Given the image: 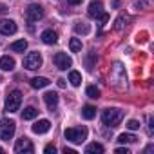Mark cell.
Masks as SVG:
<instances>
[{"mask_svg":"<svg viewBox=\"0 0 154 154\" xmlns=\"http://www.w3.org/2000/svg\"><path fill=\"white\" fill-rule=\"evenodd\" d=\"M122 120H123V111L122 109H105L102 112V122L107 127H118Z\"/></svg>","mask_w":154,"mask_h":154,"instance_id":"6da1fadb","label":"cell"},{"mask_svg":"<svg viewBox=\"0 0 154 154\" xmlns=\"http://www.w3.org/2000/svg\"><path fill=\"white\" fill-rule=\"evenodd\" d=\"M63 136L71 143H84L87 140V129L85 127H71V129H65Z\"/></svg>","mask_w":154,"mask_h":154,"instance_id":"7a4b0ae2","label":"cell"},{"mask_svg":"<svg viewBox=\"0 0 154 154\" xmlns=\"http://www.w3.org/2000/svg\"><path fill=\"white\" fill-rule=\"evenodd\" d=\"M15 129H17V123L9 118H2L0 120V140L4 141H9L13 136H15Z\"/></svg>","mask_w":154,"mask_h":154,"instance_id":"3957f363","label":"cell"},{"mask_svg":"<svg viewBox=\"0 0 154 154\" xmlns=\"http://www.w3.org/2000/svg\"><path fill=\"white\" fill-rule=\"evenodd\" d=\"M20 103H22V93L20 91H11L6 98V111L17 112L20 109Z\"/></svg>","mask_w":154,"mask_h":154,"instance_id":"277c9868","label":"cell"},{"mask_svg":"<svg viewBox=\"0 0 154 154\" xmlns=\"http://www.w3.org/2000/svg\"><path fill=\"white\" fill-rule=\"evenodd\" d=\"M24 67H26V69H29V71L40 69V67H42V54H40L38 51L29 53V54L24 58Z\"/></svg>","mask_w":154,"mask_h":154,"instance_id":"5b68a950","label":"cell"},{"mask_svg":"<svg viewBox=\"0 0 154 154\" xmlns=\"http://www.w3.org/2000/svg\"><path fill=\"white\" fill-rule=\"evenodd\" d=\"M26 18L27 22H38L44 18V8L38 6V4H31L27 9H26Z\"/></svg>","mask_w":154,"mask_h":154,"instance_id":"8992f818","label":"cell"},{"mask_svg":"<svg viewBox=\"0 0 154 154\" xmlns=\"http://www.w3.org/2000/svg\"><path fill=\"white\" fill-rule=\"evenodd\" d=\"M15 152L17 154H33L35 152V145L31 143V140L27 138H20L15 145Z\"/></svg>","mask_w":154,"mask_h":154,"instance_id":"52a82bcc","label":"cell"},{"mask_svg":"<svg viewBox=\"0 0 154 154\" xmlns=\"http://www.w3.org/2000/svg\"><path fill=\"white\" fill-rule=\"evenodd\" d=\"M53 62H54V65H56L60 71H67V69L72 65V60H71L65 53H56L54 58H53Z\"/></svg>","mask_w":154,"mask_h":154,"instance_id":"ba28073f","label":"cell"},{"mask_svg":"<svg viewBox=\"0 0 154 154\" xmlns=\"http://www.w3.org/2000/svg\"><path fill=\"white\" fill-rule=\"evenodd\" d=\"M17 24H15V20H11V18H4V20H0V35H6V36H9V35H15L17 33Z\"/></svg>","mask_w":154,"mask_h":154,"instance_id":"9c48e42d","label":"cell"},{"mask_svg":"<svg viewBox=\"0 0 154 154\" xmlns=\"http://www.w3.org/2000/svg\"><path fill=\"white\" fill-rule=\"evenodd\" d=\"M87 13H89L91 18H96V20H98V18L103 15V4L100 2V0H93V2L89 4V11H87Z\"/></svg>","mask_w":154,"mask_h":154,"instance_id":"30bf717a","label":"cell"},{"mask_svg":"<svg viewBox=\"0 0 154 154\" xmlns=\"http://www.w3.org/2000/svg\"><path fill=\"white\" fill-rule=\"evenodd\" d=\"M44 102H45V105H47L49 111H54L56 105H58V94L54 91H49V93L44 94Z\"/></svg>","mask_w":154,"mask_h":154,"instance_id":"8fae6325","label":"cell"},{"mask_svg":"<svg viewBox=\"0 0 154 154\" xmlns=\"http://www.w3.org/2000/svg\"><path fill=\"white\" fill-rule=\"evenodd\" d=\"M42 42L44 44H47V45H53V44H56L58 42V35L53 31V29H45L44 33H42Z\"/></svg>","mask_w":154,"mask_h":154,"instance_id":"7c38bea8","label":"cell"},{"mask_svg":"<svg viewBox=\"0 0 154 154\" xmlns=\"http://www.w3.org/2000/svg\"><path fill=\"white\" fill-rule=\"evenodd\" d=\"M49 129H51L49 120H38V122L33 125V132H35V134H45Z\"/></svg>","mask_w":154,"mask_h":154,"instance_id":"4fadbf2b","label":"cell"},{"mask_svg":"<svg viewBox=\"0 0 154 154\" xmlns=\"http://www.w3.org/2000/svg\"><path fill=\"white\" fill-rule=\"evenodd\" d=\"M0 69H2V71H13L15 69V58L9 56V54L2 56V58H0Z\"/></svg>","mask_w":154,"mask_h":154,"instance_id":"5bb4252c","label":"cell"},{"mask_svg":"<svg viewBox=\"0 0 154 154\" xmlns=\"http://www.w3.org/2000/svg\"><path fill=\"white\" fill-rule=\"evenodd\" d=\"M47 85H49V80L44 78V76H35V78L31 80V87L33 89H44Z\"/></svg>","mask_w":154,"mask_h":154,"instance_id":"9a60e30c","label":"cell"},{"mask_svg":"<svg viewBox=\"0 0 154 154\" xmlns=\"http://www.w3.org/2000/svg\"><path fill=\"white\" fill-rule=\"evenodd\" d=\"M9 49L15 51V53H24V51L27 49V42H26V40H17V42H13V44L9 45Z\"/></svg>","mask_w":154,"mask_h":154,"instance_id":"2e32d148","label":"cell"},{"mask_svg":"<svg viewBox=\"0 0 154 154\" xmlns=\"http://www.w3.org/2000/svg\"><path fill=\"white\" fill-rule=\"evenodd\" d=\"M96 116V107H93V105H85L84 109H82V118H85V120H93Z\"/></svg>","mask_w":154,"mask_h":154,"instance_id":"e0dca14e","label":"cell"},{"mask_svg":"<svg viewBox=\"0 0 154 154\" xmlns=\"http://www.w3.org/2000/svg\"><path fill=\"white\" fill-rule=\"evenodd\" d=\"M85 152L87 154H102L103 152V145H100V143H89L87 147H85Z\"/></svg>","mask_w":154,"mask_h":154,"instance_id":"ac0fdd59","label":"cell"},{"mask_svg":"<svg viewBox=\"0 0 154 154\" xmlns=\"http://www.w3.org/2000/svg\"><path fill=\"white\" fill-rule=\"evenodd\" d=\"M69 82H71L74 87H78V85L82 84V74H80L78 71H71V72H69Z\"/></svg>","mask_w":154,"mask_h":154,"instance_id":"d6986e66","label":"cell"},{"mask_svg":"<svg viewBox=\"0 0 154 154\" xmlns=\"http://www.w3.org/2000/svg\"><path fill=\"white\" fill-rule=\"evenodd\" d=\"M38 116V111L35 109V107H26L24 111H22V118L24 120H33V118H36Z\"/></svg>","mask_w":154,"mask_h":154,"instance_id":"ffe728a7","label":"cell"},{"mask_svg":"<svg viewBox=\"0 0 154 154\" xmlns=\"http://www.w3.org/2000/svg\"><path fill=\"white\" fill-rule=\"evenodd\" d=\"M118 141H120V143H136L138 138H136L134 134H125V132H123V134L118 136Z\"/></svg>","mask_w":154,"mask_h":154,"instance_id":"44dd1931","label":"cell"},{"mask_svg":"<svg viewBox=\"0 0 154 154\" xmlns=\"http://www.w3.org/2000/svg\"><path fill=\"white\" fill-rule=\"evenodd\" d=\"M74 31L78 33V35H89L91 33V27L87 24H84V22H78V24L74 26Z\"/></svg>","mask_w":154,"mask_h":154,"instance_id":"7402d4cb","label":"cell"},{"mask_svg":"<svg viewBox=\"0 0 154 154\" xmlns=\"http://www.w3.org/2000/svg\"><path fill=\"white\" fill-rule=\"evenodd\" d=\"M69 47H71L72 53H80V51H82V40H80V38H71Z\"/></svg>","mask_w":154,"mask_h":154,"instance_id":"603a6c76","label":"cell"},{"mask_svg":"<svg viewBox=\"0 0 154 154\" xmlns=\"http://www.w3.org/2000/svg\"><path fill=\"white\" fill-rule=\"evenodd\" d=\"M87 96H89V98H94V100L100 98V89L94 87V85H89V87H87Z\"/></svg>","mask_w":154,"mask_h":154,"instance_id":"cb8c5ba5","label":"cell"},{"mask_svg":"<svg viewBox=\"0 0 154 154\" xmlns=\"http://www.w3.org/2000/svg\"><path fill=\"white\" fill-rule=\"evenodd\" d=\"M127 129L138 131V129H140V122H138V120H129V122H127Z\"/></svg>","mask_w":154,"mask_h":154,"instance_id":"d4e9b609","label":"cell"},{"mask_svg":"<svg viewBox=\"0 0 154 154\" xmlns=\"http://www.w3.org/2000/svg\"><path fill=\"white\" fill-rule=\"evenodd\" d=\"M44 152H45V154H54V152H56V147H54V145H45Z\"/></svg>","mask_w":154,"mask_h":154,"instance_id":"484cf974","label":"cell"},{"mask_svg":"<svg viewBox=\"0 0 154 154\" xmlns=\"http://www.w3.org/2000/svg\"><path fill=\"white\" fill-rule=\"evenodd\" d=\"M116 152H118V154H131V150H129L127 147H118Z\"/></svg>","mask_w":154,"mask_h":154,"instance_id":"4316f807","label":"cell"},{"mask_svg":"<svg viewBox=\"0 0 154 154\" xmlns=\"http://www.w3.org/2000/svg\"><path fill=\"white\" fill-rule=\"evenodd\" d=\"M9 9H8V6L6 4H2V2H0V15H6Z\"/></svg>","mask_w":154,"mask_h":154,"instance_id":"83f0119b","label":"cell"},{"mask_svg":"<svg viewBox=\"0 0 154 154\" xmlns=\"http://www.w3.org/2000/svg\"><path fill=\"white\" fill-rule=\"evenodd\" d=\"M123 27V17H120L118 18V24H116V29H122Z\"/></svg>","mask_w":154,"mask_h":154,"instance_id":"f1b7e54d","label":"cell"},{"mask_svg":"<svg viewBox=\"0 0 154 154\" xmlns=\"http://www.w3.org/2000/svg\"><path fill=\"white\" fill-rule=\"evenodd\" d=\"M63 152L65 154H76V150L74 149H69V147H63Z\"/></svg>","mask_w":154,"mask_h":154,"instance_id":"f546056e","label":"cell"},{"mask_svg":"<svg viewBox=\"0 0 154 154\" xmlns=\"http://www.w3.org/2000/svg\"><path fill=\"white\" fill-rule=\"evenodd\" d=\"M56 84H58V87H62V89L65 87V80H63V78H60V80H58Z\"/></svg>","mask_w":154,"mask_h":154,"instance_id":"4dcf8cb0","label":"cell"},{"mask_svg":"<svg viewBox=\"0 0 154 154\" xmlns=\"http://www.w3.org/2000/svg\"><path fill=\"white\" fill-rule=\"evenodd\" d=\"M67 2H69L71 6H78V4L82 2V0H67Z\"/></svg>","mask_w":154,"mask_h":154,"instance_id":"1f68e13d","label":"cell"},{"mask_svg":"<svg viewBox=\"0 0 154 154\" xmlns=\"http://www.w3.org/2000/svg\"><path fill=\"white\" fill-rule=\"evenodd\" d=\"M2 152H4V149H2V147H0V154H2Z\"/></svg>","mask_w":154,"mask_h":154,"instance_id":"d6a6232c","label":"cell"}]
</instances>
